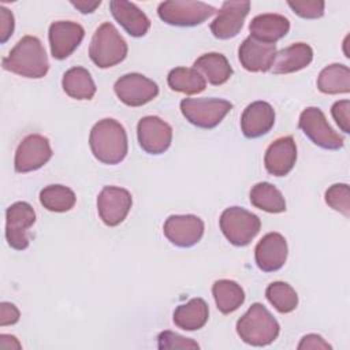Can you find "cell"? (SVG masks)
<instances>
[{
	"mask_svg": "<svg viewBox=\"0 0 350 350\" xmlns=\"http://www.w3.org/2000/svg\"><path fill=\"white\" fill-rule=\"evenodd\" d=\"M75 201V193L63 185H49L40 191L41 205L51 212H67L74 208Z\"/></svg>",
	"mask_w": 350,
	"mask_h": 350,
	"instance_id": "4dcf8cb0",
	"label": "cell"
},
{
	"mask_svg": "<svg viewBox=\"0 0 350 350\" xmlns=\"http://www.w3.org/2000/svg\"><path fill=\"white\" fill-rule=\"evenodd\" d=\"M325 202L334 209L350 216V190L346 183H335L325 191Z\"/></svg>",
	"mask_w": 350,
	"mask_h": 350,
	"instance_id": "d6a6232c",
	"label": "cell"
},
{
	"mask_svg": "<svg viewBox=\"0 0 350 350\" xmlns=\"http://www.w3.org/2000/svg\"><path fill=\"white\" fill-rule=\"evenodd\" d=\"M212 294L217 309L223 314H230L235 312L245 301L243 288L234 280L220 279L212 286Z\"/></svg>",
	"mask_w": 350,
	"mask_h": 350,
	"instance_id": "83f0119b",
	"label": "cell"
},
{
	"mask_svg": "<svg viewBox=\"0 0 350 350\" xmlns=\"http://www.w3.org/2000/svg\"><path fill=\"white\" fill-rule=\"evenodd\" d=\"M278 49L275 44H265L246 37L238 49V59L241 66L250 72H267L271 70Z\"/></svg>",
	"mask_w": 350,
	"mask_h": 350,
	"instance_id": "ac0fdd59",
	"label": "cell"
},
{
	"mask_svg": "<svg viewBox=\"0 0 350 350\" xmlns=\"http://www.w3.org/2000/svg\"><path fill=\"white\" fill-rule=\"evenodd\" d=\"M250 202L253 206L268 213H282L286 211L283 194L268 182H260L252 187Z\"/></svg>",
	"mask_w": 350,
	"mask_h": 350,
	"instance_id": "f546056e",
	"label": "cell"
},
{
	"mask_svg": "<svg viewBox=\"0 0 350 350\" xmlns=\"http://www.w3.org/2000/svg\"><path fill=\"white\" fill-rule=\"evenodd\" d=\"M287 242L279 232L265 234L254 249V258L257 267L262 272L279 271L287 260Z\"/></svg>",
	"mask_w": 350,
	"mask_h": 350,
	"instance_id": "e0dca14e",
	"label": "cell"
},
{
	"mask_svg": "<svg viewBox=\"0 0 350 350\" xmlns=\"http://www.w3.org/2000/svg\"><path fill=\"white\" fill-rule=\"evenodd\" d=\"M275 124V111L267 101L249 104L241 116V130L246 138H258L271 131Z\"/></svg>",
	"mask_w": 350,
	"mask_h": 350,
	"instance_id": "ffe728a7",
	"label": "cell"
},
{
	"mask_svg": "<svg viewBox=\"0 0 350 350\" xmlns=\"http://www.w3.org/2000/svg\"><path fill=\"white\" fill-rule=\"evenodd\" d=\"M133 197L129 190L118 186H105L97 196V212L108 227L119 226L129 215Z\"/></svg>",
	"mask_w": 350,
	"mask_h": 350,
	"instance_id": "7c38bea8",
	"label": "cell"
},
{
	"mask_svg": "<svg viewBox=\"0 0 350 350\" xmlns=\"http://www.w3.org/2000/svg\"><path fill=\"white\" fill-rule=\"evenodd\" d=\"M216 11L215 7L193 0H170L157 7L159 18L171 26L191 27L204 23Z\"/></svg>",
	"mask_w": 350,
	"mask_h": 350,
	"instance_id": "5b68a950",
	"label": "cell"
},
{
	"mask_svg": "<svg viewBox=\"0 0 350 350\" xmlns=\"http://www.w3.org/2000/svg\"><path fill=\"white\" fill-rule=\"evenodd\" d=\"M298 350H305V349H312V350H331V345L325 342L320 335L317 334H308L305 335L301 342L298 343Z\"/></svg>",
	"mask_w": 350,
	"mask_h": 350,
	"instance_id": "74e56055",
	"label": "cell"
},
{
	"mask_svg": "<svg viewBox=\"0 0 350 350\" xmlns=\"http://www.w3.org/2000/svg\"><path fill=\"white\" fill-rule=\"evenodd\" d=\"M159 349L168 350V349H200V345L190 338H185L178 335L172 331H163L157 336Z\"/></svg>",
	"mask_w": 350,
	"mask_h": 350,
	"instance_id": "e575fe53",
	"label": "cell"
},
{
	"mask_svg": "<svg viewBox=\"0 0 350 350\" xmlns=\"http://www.w3.org/2000/svg\"><path fill=\"white\" fill-rule=\"evenodd\" d=\"M297 161V145L291 135L275 139L265 150L264 165L273 176L287 175Z\"/></svg>",
	"mask_w": 350,
	"mask_h": 350,
	"instance_id": "d6986e66",
	"label": "cell"
},
{
	"mask_svg": "<svg viewBox=\"0 0 350 350\" xmlns=\"http://www.w3.org/2000/svg\"><path fill=\"white\" fill-rule=\"evenodd\" d=\"M290 30V22L280 14H261L249 25L250 37L265 44H275Z\"/></svg>",
	"mask_w": 350,
	"mask_h": 350,
	"instance_id": "7402d4cb",
	"label": "cell"
},
{
	"mask_svg": "<svg viewBox=\"0 0 350 350\" xmlns=\"http://www.w3.org/2000/svg\"><path fill=\"white\" fill-rule=\"evenodd\" d=\"M287 5L294 14L304 19H317L324 15V1L321 0H288Z\"/></svg>",
	"mask_w": 350,
	"mask_h": 350,
	"instance_id": "836d02e7",
	"label": "cell"
},
{
	"mask_svg": "<svg viewBox=\"0 0 350 350\" xmlns=\"http://www.w3.org/2000/svg\"><path fill=\"white\" fill-rule=\"evenodd\" d=\"M349 111H350V101L349 100H340L334 103L331 108V115L339 129L345 133H350V119H349Z\"/></svg>",
	"mask_w": 350,
	"mask_h": 350,
	"instance_id": "d590c367",
	"label": "cell"
},
{
	"mask_svg": "<svg viewBox=\"0 0 350 350\" xmlns=\"http://www.w3.org/2000/svg\"><path fill=\"white\" fill-rule=\"evenodd\" d=\"M219 224L226 239L234 246L249 245L261 227L260 217L241 206L224 209Z\"/></svg>",
	"mask_w": 350,
	"mask_h": 350,
	"instance_id": "8992f818",
	"label": "cell"
},
{
	"mask_svg": "<svg viewBox=\"0 0 350 350\" xmlns=\"http://www.w3.org/2000/svg\"><path fill=\"white\" fill-rule=\"evenodd\" d=\"M165 238L178 247H191L204 235V221L196 215H171L163 226Z\"/></svg>",
	"mask_w": 350,
	"mask_h": 350,
	"instance_id": "5bb4252c",
	"label": "cell"
},
{
	"mask_svg": "<svg viewBox=\"0 0 350 350\" xmlns=\"http://www.w3.org/2000/svg\"><path fill=\"white\" fill-rule=\"evenodd\" d=\"M231 109L232 104L230 101L216 97L183 98L180 101V112L186 120L206 130L216 127Z\"/></svg>",
	"mask_w": 350,
	"mask_h": 350,
	"instance_id": "52a82bcc",
	"label": "cell"
},
{
	"mask_svg": "<svg viewBox=\"0 0 350 350\" xmlns=\"http://www.w3.org/2000/svg\"><path fill=\"white\" fill-rule=\"evenodd\" d=\"M168 86L174 92L185 94H198L205 90L206 81L196 70L189 67H175L168 72Z\"/></svg>",
	"mask_w": 350,
	"mask_h": 350,
	"instance_id": "f1b7e54d",
	"label": "cell"
},
{
	"mask_svg": "<svg viewBox=\"0 0 350 350\" xmlns=\"http://www.w3.org/2000/svg\"><path fill=\"white\" fill-rule=\"evenodd\" d=\"M85 37L83 27L71 21H57L51 23L48 38L53 59H67L79 46Z\"/></svg>",
	"mask_w": 350,
	"mask_h": 350,
	"instance_id": "2e32d148",
	"label": "cell"
},
{
	"mask_svg": "<svg viewBox=\"0 0 350 350\" xmlns=\"http://www.w3.org/2000/svg\"><path fill=\"white\" fill-rule=\"evenodd\" d=\"M0 349L3 350H12V349H22V345L18 342V339L14 335L1 334L0 335Z\"/></svg>",
	"mask_w": 350,
	"mask_h": 350,
	"instance_id": "ab89813d",
	"label": "cell"
},
{
	"mask_svg": "<svg viewBox=\"0 0 350 350\" xmlns=\"http://www.w3.org/2000/svg\"><path fill=\"white\" fill-rule=\"evenodd\" d=\"M1 66L25 78H42L49 70L48 56L41 41L34 36L22 37L10 53L3 57Z\"/></svg>",
	"mask_w": 350,
	"mask_h": 350,
	"instance_id": "7a4b0ae2",
	"label": "cell"
},
{
	"mask_svg": "<svg viewBox=\"0 0 350 350\" xmlns=\"http://www.w3.org/2000/svg\"><path fill=\"white\" fill-rule=\"evenodd\" d=\"M265 297L279 313H290L298 306V294L286 282L271 283L265 290Z\"/></svg>",
	"mask_w": 350,
	"mask_h": 350,
	"instance_id": "1f68e13d",
	"label": "cell"
},
{
	"mask_svg": "<svg viewBox=\"0 0 350 350\" xmlns=\"http://www.w3.org/2000/svg\"><path fill=\"white\" fill-rule=\"evenodd\" d=\"M89 146L100 163L108 165L119 164L129 150L126 130L115 119L98 120L90 130Z\"/></svg>",
	"mask_w": 350,
	"mask_h": 350,
	"instance_id": "6da1fadb",
	"label": "cell"
},
{
	"mask_svg": "<svg viewBox=\"0 0 350 350\" xmlns=\"http://www.w3.org/2000/svg\"><path fill=\"white\" fill-rule=\"evenodd\" d=\"M317 88L324 94H340L350 92V68L334 63L321 70L317 78Z\"/></svg>",
	"mask_w": 350,
	"mask_h": 350,
	"instance_id": "4316f807",
	"label": "cell"
},
{
	"mask_svg": "<svg viewBox=\"0 0 350 350\" xmlns=\"http://www.w3.org/2000/svg\"><path fill=\"white\" fill-rule=\"evenodd\" d=\"M127 42L118 29L112 23L104 22L92 37L89 57L97 67L109 68L123 62L127 56Z\"/></svg>",
	"mask_w": 350,
	"mask_h": 350,
	"instance_id": "277c9868",
	"label": "cell"
},
{
	"mask_svg": "<svg viewBox=\"0 0 350 350\" xmlns=\"http://www.w3.org/2000/svg\"><path fill=\"white\" fill-rule=\"evenodd\" d=\"M209 317L208 304L202 298H191L189 302L179 305L174 310V324L185 331L202 328Z\"/></svg>",
	"mask_w": 350,
	"mask_h": 350,
	"instance_id": "d4e9b609",
	"label": "cell"
},
{
	"mask_svg": "<svg viewBox=\"0 0 350 350\" xmlns=\"http://www.w3.org/2000/svg\"><path fill=\"white\" fill-rule=\"evenodd\" d=\"M19 309L11 304V302H1L0 304V325L5 327V325H12L15 323H18L19 320Z\"/></svg>",
	"mask_w": 350,
	"mask_h": 350,
	"instance_id": "f35d334b",
	"label": "cell"
},
{
	"mask_svg": "<svg viewBox=\"0 0 350 350\" xmlns=\"http://www.w3.org/2000/svg\"><path fill=\"white\" fill-rule=\"evenodd\" d=\"M279 332L278 320L260 302L253 304L237 321V334L250 346H268L276 340Z\"/></svg>",
	"mask_w": 350,
	"mask_h": 350,
	"instance_id": "3957f363",
	"label": "cell"
},
{
	"mask_svg": "<svg viewBox=\"0 0 350 350\" xmlns=\"http://www.w3.org/2000/svg\"><path fill=\"white\" fill-rule=\"evenodd\" d=\"M109 8L115 21L131 37H142L148 33L150 21L134 3L126 0H112L109 1Z\"/></svg>",
	"mask_w": 350,
	"mask_h": 350,
	"instance_id": "44dd1931",
	"label": "cell"
},
{
	"mask_svg": "<svg viewBox=\"0 0 350 350\" xmlns=\"http://www.w3.org/2000/svg\"><path fill=\"white\" fill-rule=\"evenodd\" d=\"M71 4L77 8V10H79L82 14H92L100 4H101V1L98 0V1H86V0H81V1H71Z\"/></svg>",
	"mask_w": 350,
	"mask_h": 350,
	"instance_id": "60d3db41",
	"label": "cell"
},
{
	"mask_svg": "<svg viewBox=\"0 0 350 350\" xmlns=\"http://www.w3.org/2000/svg\"><path fill=\"white\" fill-rule=\"evenodd\" d=\"M298 127L316 146L321 149L338 150L345 145L343 137L328 124L324 112L317 107H308L301 112Z\"/></svg>",
	"mask_w": 350,
	"mask_h": 350,
	"instance_id": "ba28073f",
	"label": "cell"
},
{
	"mask_svg": "<svg viewBox=\"0 0 350 350\" xmlns=\"http://www.w3.org/2000/svg\"><path fill=\"white\" fill-rule=\"evenodd\" d=\"M137 138L142 150L161 154L172 142V127L159 116H144L137 124Z\"/></svg>",
	"mask_w": 350,
	"mask_h": 350,
	"instance_id": "4fadbf2b",
	"label": "cell"
},
{
	"mask_svg": "<svg viewBox=\"0 0 350 350\" xmlns=\"http://www.w3.org/2000/svg\"><path fill=\"white\" fill-rule=\"evenodd\" d=\"M113 92L123 104L129 107H141L157 97L159 86L139 72H130L122 75L115 82Z\"/></svg>",
	"mask_w": 350,
	"mask_h": 350,
	"instance_id": "9c48e42d",
	"label": "cell"
},
{
	"mask_svg": "<svg viewBox=\"0 0 350 350\" xmlns=\"http://www.w3.org/2000/svg\"><path fill=\"white\" fill-rule=\"evenodd\" d=\"M63 90L75 100H90L96 94V85L90 72L83 67L67 70L62 79Z\"/></svg>",
	"mask_w": 350,
	"mask_h": 350,
	"instance_id": "484cf974",
	"label": "cell"
},
{
	"mask_svg": "<svg viewBox=\"0 0 350 350\" xmlns=\"http://www.w3.org/2000/svg\"><path fill=\"white\" fill-rule=\"evenodd\" d=\"M211 85L219 86L226 83L232 75V67L230 66L227 57L217 52H209L201 55L193 64Z\"/></svg>",
	"mask_w": 350,
	"mask_h": 350,
	"instance_id": "cb8c5ba5",
	"label": "cell"
},
{
	"mask_svg": "<svg viewBox=\"0 0 350 350\" xmlns=\"http://www.w3.org/2000/svg\"><path fill=\"white\" fill-rule=\"evenodd\" d=\"M313 60V49L305 42H295L276 53L271 67L273 74H291L308 67Z\"/></svg>",
	"mask_w": 350,
	"mask_h": 350,
	"instance_id": "603a6c76",
	"label": "cell"
},
{
	"mask_svg": "<svg viewBox=\"0 0 350 350\" xmlns=\"http://www.w3.org/2000/svg\"><path fill=\"white\" fill-rule=\"evenodd\" d=\"M14 15L4 5L0 7V42L4 44L14 33Z\"/></svg>",
	"mask_w": 350,
	"mask_h": 350,
	"instance_id": "8d00e7d4",
	"label": "cell"
},
{
	"mask_svg": "<svg viewBox=\"0 0 350 350\" xmlns=\"http://www.w3.org/2000/svg\"><path fill=\"white\" fill-rule=\"evenodd\" d=\"M52 157L49 139L41 134H30L25 137L16 148L14 168L19 174L40 170Z\"/></svg>",
	"mask_w": 350,
	"mask_h": 350,
	"instance_id": "30bf717a",
	"label": "cell"
},
{
	"mask_svg": "<svg viewBox=\"0 0 350 350\" xmlns=\"http://www.w3.org/2000/svg\"><path fill=\"white\" fill-rule=\"evenodd\" d=\"M36 221V212L29 202L18 201L5 211V239L15 250H25L29 246L27 230Z\"/></svg>",
	"mask_w": 350,
	"mask_h": 350,
	"instance_id": "8fae6325",
	"label": "cell"
},
{
	"mask_svg": "<svg viewBox=\"0 0 350 350\" xmlns=\"http://www.w3.org/2000/svg\"><path fill=\"white\" fill-rule=\"evenodd\" d=\"M250 10V1H224L211 23L212 34L219 40H230L239 34L245 18Z\"/></svg>",
	"mask_w": 350,
	"mask_h": 350,
	"instance_id": "9a60e30c",
	"label": "cell"
}]
</instances>
